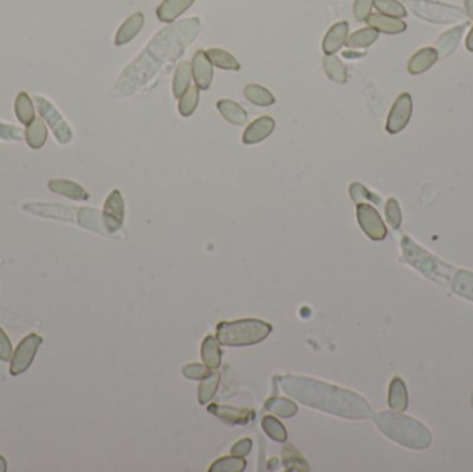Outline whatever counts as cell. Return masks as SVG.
I'll return each instance as SVG.
<instances>
[{
    "label": "cell",
    "mask_w": 473,
    "mask_h": 472,
    "mask_svg": "<svg viewBox=\"0 0 473 472\" xmlns=\"http://www.w3.org/2000/svg\"><path fill=\"white\" fill-rule=\"evenodd\" d=\"M202 24L198 17L187 19L161 29L143 53L124 70L114 88L118 95L133 93L146 85L165 63H174L198 36Z\"/></svg>",
    "instance_id": "cell-1"
},
{
    "label": "cell",
    "mask_w": 473,
    "mask_h": 472,
    "mask_svg": "<svg viewBox=\"0 0 473 472\" xmlns=\"http://www.w3.org/2000/svg\"><path fill=\"white\" fill-rule=\"evenodd\" d=\"M282 391L304 406L348 420H367L373 409L367 400L356 392L317 379L300 375L280 378Z\"/></svg>",
    "instance_id": "cell-2"
},
{
    "label": "cell",
    "mask_w": 473,
    "mask_h": 472,
    "mask_svg": "<svg viewBox=\"0 0 473 472\" xmlns=\"http://www.w3.org/2000/svg\"><path fill=\"white\" fill-rule=\"evenodd\" d=\"M376 428L400 446L425 450L432 445V434L422 423L398 411H382L373 416Z\"/></svg>",
    "instance_id": "cell-3"
},
{
    "label": "cell",
    "mask_w": 473,
    "mask_h": 472,
    "mask_svg": "<svg viewBox=\"0 0 473 472\" xmlns=\"http://www.w3.org/2000/svg\"><path fill=\"white\" fill-rule=\"evenodd\" d=\"M272 330L270 324L257 319L222 322L216 327V338L224 347H249L265 341Z\"/></svg>",
    "instance_id": "cell-4"
},
{
    "label": "cell",
    "mask_w": 473,
    "mask_h": 472,
    "mask_svg": "<svg viewBox=\"0 0 473 472\" xmlns=\"http://www.w3.org/2000/svg\"><path fill=\"white\" fill-rule=\"evenodd\" d=\"M407 6L418 19L432 24H454L465 16L461 7L436 0H408Z\"/></svg>",
    "instance_id": "cell-5"
},
{
    "label": "cell",
    "mask_w": 473,
    "mask_h": 472,
    "mask_svg": "<svg viewBox=\"0 0 473 472\" xmlns=\"http://www.w3.org/2000/svg\"><path fill=\"white\" fill-rule=\"evenodd\" d=\"M401 249L403 256L407 263H410L414 269H417L420 273L426 276L432 280H446L448 278L446 273L443 272V263H440L435 256H432L429 252L417 246L411 238L404 236L401 238Z\"/></svg>",
    "instance_id": "cell-6"
},
{
    "label": "cell",
    "mask_w": 473,
    "mask_h": 472,
    "mask_svg": "<svg viewBox=\"0 0 473 472\" xmlns=\"http://www.w3.org/2000/svg\"><path fill=\"white\" fill-rule=\"evenodd\" d=\"M33 101L38 107L41 117L45 120L46 124L49 125L51 132L54 133L57 142L60 145H68L73 139V130L67 124V121L63 118V115L58 112V110L50 103L49 100L42 96H35Z\"/></svg>",
    "instance_id": "cell-7"
},
{
    "label": "cell",
    "mask_w": 473,
    "mask_h": 472,
    "mask_svg": "<svg viewBox=\"0 0 473 472\" xmlns=\"http://www.w3.org/2000/svg\"><path fill=\"white\" fill-rule=\"evenodd\" d=\"M42 344H43V338L38 334H31V335L25 337L24 340L18 344L16 352L13 353L10 370H9L13 377L24 374L32 366L36 352Z\"/></svg>",
    "instance_id": "cell-8"
},
{
    "label": "cell",
    "mask_w": 473,
    "mask_h": 472,
    "mask_svg": "<svg viewBox=\"0 0 473 472\" xmlns=\"http://www.w3.org/2000/svg\"><path fill=\"white\" fill-rule=\"evenodd\" d=\"M357 221L363 231L373 240L382 241L388 236V229L379 212L368 204H357Z\"/></svg>",
    "instance_id": "cell-9"
},
{
    "label": "cell",
    "mask_w": 473,
    "mask_h": 472,
    "mask_svg": "<svg viewBox=\"0 0 473 472\" xmlns=\"http://www.w3.org/2000/svg\"><path fill=\"white\" fill-rule=\"evenodd\" d=\"M101 216H102V226H104L105 233L115 234L122 227L124 218V204L119 190H114L107 197Z\"/></svg>",
    "instance_id": "cell-10"
},
{
    "label": "cell",
    "mask_w": 473,
    "mask_h": 472,
    "mask_svg": "<svg viewBox=\"0 0 473 472\" xmlns=\"http://www.w3.org/2000/svg\"><path fill=\"white\" fill-rule=\"evenodd\" d=\"M411 115H413V98L410 93H401L393 103V107L389 112L386 121V130L390 135H396L398 132H401L410 122Z\"/></svg>",
    "instance_id": "cell-11"
},
{
    "label": "cell",
    "mask_w": 473,
    "mask_h": 472,
    "mask_svg": "<svg viewBox=\"0 0 473 472\" xmlns=\"http://www.w3.org/2000/svg\"><path fill=\"white\" fill-rule=\"evenodd\" d=\"M191 73L196 80V85L201 90H208L213 80V64L209 60L206 51L198 50L191 63Z\"/></svg>",
    "instance_id": "cell-12"
},
{
    "label": "cell",
    "mask_w": 473,
    "mask_h": 472,
    "mask_svg": "<svg viewBox=\"0 0 473 472\" xmlns=\"http://www.w3.org/2000/svg\"><path fill=\"white\" fill-rule=\"evenodd\" d=\"M208 411L222 421L231 425H244L253 420L255 413L249 409H235L230 406H222V404H211Z\"/></svg>",
    "instance_id": "cell-13"
},
{
    "label": "cell",
    "mask_w": 473,
    "mask_h": 472,
    "mask_svg": "<svg viewBox=\"0 0 473 472\" xmlns=\"http://www.w3.org/2000/svg\"><path fill=\"white\" fill-rule=\"evenodd\" d=\"M275 129V121L272 117H260L248 125L243 135L244 145L250 146L266 140Z\"/></svg>",
    "instance_id": "cell-14"
},
{
    "label": "cell",
    "mask_w": 473,
    "mask_h": 472,
    "mask_svg": "<svg viewBox=\"0 0 473 472\" xmlns=\"http://www.w3.org/2000/svg\"><path fill=\"white\" fill-rule=\"evenodd\" d=\"M469 25L468 21L462 23V24L452 26L451 29H448L446 32H443L437 41H436V51L439 54L440 58H447L450 54L454 53V50L458 48L461 38L464 35V31L467 29V26Z\"/></svg>",
    "instance_id": "cell-15"
},
{
    "label": "cell",
    "mask_w": 473,
    "mask_h": 472,
    "mask_svg": "<svg viewBox=\"0 0 473 472\" xmlns=\"http://www.w3.org/2000/svg\"><path fill=\"white\" fill-rule=\"evenodd\" d=\"M349 35V24L346 21H341L332 25L325 33L323 41V50L326 56H332L342 49L346 43Z\"/></svg>",
    "instance_id": "cell-16"
},
{
    "label": "cell",
    "mask_w": 473,
    "mask_h": 472,
    "mask_svg": "<svg viewBox=\"0 0 473 472\" xmlns=\"http://www.w3.org/2000/svg\"><path fill=\"white\" fill-rule=\"evenodd\" d=\"M196 0H164L156 9V17L159 21L172 24L181 14H184Z\"/></svg>",
    "instance_id": "cell-17"
},
{
    "label": "cell",
    "mask_w": 473,
    "mask_h": 472,
    "mask_svg": "<svg viewBox=\"0 0 473 472\" xmlns=\"http://www.w3.org/2000/svg\"><path fill=\"white\" fill-rule=\"evenodd\" d=\"M366 23L368 24V26L376 29L378 32L388 33V35H398L407 29V24L403 20L396 19V17H390V16H385L381 13H376V14L371 13L367 17Z\"/></svg>",
    "instance_id": "cell-18"
},
{
    "label": "cell",
    "mask_w": 473,
    "mask_h": 472,
    "mask_svg": "<svg viewBox=\"0 0 473 472\" xmlns=\"http://www.w3.org/2000/svg\"><path fill=\"white\" fill-rule=\"evenodd\" d=\"M144 26V16L142 13H134L129 19H126L124 24L119 26L117 35H115V45L124 46L133 41L143 29Z\"/></svg>",
    "instance_id": "cell-19"
},
{
    "label": "cell",
    "mask_w": 473,
    "mask_h": 472,
    "mask_svg": "<svg viewBox=\"0 0 473 472\" xmlns=\"http://www.w3.org/2000/svg\"><path fill=\"white\" fill-rule=\"evenodd\" d=\"M439 60V54L433 48H423L418 50L408 61L407 70L411 75H420L426 73L435 63Z\"/></svg>",
    "instance_id": "cell-20"
},
{
    "label": "cell",
    "mask_w": 473,
    "mask_h": 472,
    "mask_svg": "<svg viewBox=\"0 0 473 472\" xmlns=\"http://www.w3.org/2000/svg\"><path fill=\"white\" fill-rule=\"evenodd\" d=\"M50 192L60 194L63 197L74 199V201H87L89 199V193L79 186L78 183H74L71 180H64V179H55L49 182Z\"/></svg>",
    "instance_id": "cell-21"
},
{
    "label": "cell",
    "mask_w": 473,
    "mask_h": 472,
    "mask_svg": "<svg viewBox=\"0 0 473 472\" xmlns=\"http://www.w3.org/2000/svg\"><path fill=\"white\" fill-rule=\"evenodd\" d=\"M389 407L393 411L403 413L408 409V391L405 382L400 378L395 377L389 385V397H388Z\"/></svg>",
    "instance_id": "cell-22"
},
{
    "label": "cell",
    "mask_w": 473,
    "mask_h": 472,
    "mask_svg": "<svg viewBox=\"0 0 473 472\" xmlns=\"http://www.w3.org/2000/svg\"><path fill=\"white\" fill-rule=\"evenodd\" d=\"M218 110L227 122L233 125H245L248 122L247 111L233 100H219Z\"/></svg>",
    "instance_id": "cell-23"
},
{
    "label": "cell",
    "mask_w": 473,
    "mask_h": 472,
    "mask_svg": "<svg viewBox=\"0 0 473 472\" xmlns=\"http://www.w3.org/2000/svg\"><path fill=\"white\" fill-rule=\"evenodd\" d=\"M201 357L203 360V365L209 369H218L222 363V350L219 347L218 338L213 335H208L201 347Z\"/></svg>",
    "instance_id": "cell-24"
},
{
    "label": "cell",
    "mask_w": 473,
    "mask_h": 472,
    "mask_svg": "<svg viewBox=\"0 0 473 472\" xmlns=\"http://www.w3.org/2000/svg\"><path fill=\"white\" fill-rule=\"evenodd\" d=\"M25 140L31 149H42L48 140V129L43 120L35 118L29 125H26Z\"/></svg>",
    "instance_id": "cell-25"
},
{
    "label": "cell",
    "mask_w": 473,
    "mask_h": 472,
    "mask_svg": "<svg viewBox=\"0 0 473 472\" xmlns=\"http://www.w3.org/2000/svg\"><path fill=\"white\" fill-rule=\"evenodd\" d=\"M324 73L326 76L336 83H346L348 82V68L336 56H325L323 60Z\"/></svg>",
    "instance_id": "cell-26"
},
{
    "label": "cell",
    "mask_w": 473,
    "mask_h": 472,
    "mask_svg": "<svg viewBox=\"0 0 473 472\" xmlns=\"http://www.w3.org/2000/svg\"><path fill=\"white\" fill-rule=\"evenodd\" d=\"M191 64L188 61H181L176 71H174V98L180 99L186 90L190 88V82H191Z\"/></svg>",
    "instance_id": "cell-27"
},
{
    "label": "cell",
    "mask_w": 473,
    "mask_h": 472,
    "mask_svg": "<svg viewBox=\"0 0 473 472\" xmlns=\"http://www.w3.org/2000/svg\"><path fill=\"white\" fill-rule=\"evenodd\" d=\"M206 54H208L209 60L212 61V64L220 70H225V71H240L241 70V64L237 61V58L225 50L215 48V49L206 50Z\"/></svg>",
    "instance_id": "cell-28"
},
{
    "label": "cell",
    "mask_w": 473,
    "mask_h": 472,
    "mask_svg": "<svg viewBox=\"0 0 473 472\" xmlns=\"http://www.w3.org/2000/svg\"><path fill=\"white\" fill-rule=\"evenodd\" d=\"M378 36H379V32L376 29H373L371 26L363 28L349 36L346 46L349 49L353 50L366 49L376 42Z\"/></svg>",
    "instance_id": "cell-29"
},
{
    "label": "cell",
    "mask_w": 473,
    "mask_h": 472,
    "mask_svg": "<svg viewBox=\"0 0 473 472\" xmlns=\"http://www.w3.org/2000/svg\"><path fill=\"white\" fill-rule=\"evenodd\" d=\"M14 111L18 122L21 125L26 126L35 120V107L26 92L18 93L14 103Z\"/></svg>",
    "instance_id": "cell-30"
},
{
    "label": "cell",
    "mask_w": 473,
    "mask_h": 472,
    "mask_svg": "<svg viewBox=\"0 0 473 472\" xmlns=\"http://www.w3.org/2000/svg\"><path fill=\"white\" fill-rule=\"evenodd\" d=\"M266 410L273 413L275 416L281 417V419H291L298 413V406L289 400V399L284 398H272L269 399L265 404Z\"/></svg>",
    "instance_id": "cell-31"
},
{
    "label": "cell",
    "mask_w": 473,
    "mask_h": 472,
    "mask_svg": "<svg viewBox=\"0 0 473 472\" xmlns=\"http://www.w3.org/2000/svg\"><path fill=\"white\" fill-rule=\"evenodd\" d=\"M452 291L462 297L473 302V273L468 271H459L457 272L452 278Z\"/></svg>",
    "instance_id": "cell-32"
},
{
    "label": "cell",
    "mask_w": 473,
    "mask_h": 472,
    "mask_svg": "<svg viewBox=\"0 0 473 472\" xmlns=\"http://www.w3.org/2000/svg\"><path fill=\"white\" fill-rule=\"evenodd\" d=\"M78 224L85 229H89L100 234H102L105 231L104 226H102V216L97 209H92V208L78 209Z\"/></svg>",
    "instance_id": "cell-33"
},
{
    "label": "cell",
    "mask_w": 473,
    "mask_h": 472,
    "mask_svg": "<svg viewBox=\"0 0 473 472\" xmlns=\"http://www.w3.org/2000/svg\"><path fill=\"white\" fill-rule=\"evenodd\" d=\"M244 95L248 101L259 107H269L275 103V98L272 92L259 85H248L244 89Z\"/></svg>",
    "instance_id": "cell-34"
},
{
    "label": "cell",
    "mask_w": 473,
    "mask_h": 472,
    "mask_svg": "<svg viewBox=\"0 0 473 472\" xmlns=\"http://www.w3.org/2000/svg\"><path fill=\"white\" fill-rule=\"evenodd\" d=\"M220 382V374L211 373L205 377L201 382L198 388V402L201 404L208 403L211 399L215 397Z\"/></svg>",
    "instance_id": "cell-35"
},
{
    "label": "cell",
    "mask_w": 473,
    "mask_h": 472,
    "mask_svg": "<svg viewBox=\"0 0 473 472\" xmlns=\"http://www.w3.org/2000/svg\"><path fill=\"white\" fill-rule=\"evenodd\" d=\"M199 101L198 86H190L179 101V112L181 117H190L194 114Z\"/></svg>",
    "instance_id": "cell-36"
},
{
    "label": "cell",
    "mask_w": 473,
    "mask_h": 472,
    "mask_svg": "<svg viewBox=\"0 0 473 472\" xmlns=\"http://www.w3.org/2000/svg\"><path fill=\"white\" fill-rule=\"evenodd\" d=\"M247 467V463L243 457L237 456H230V457H223L215 461L209 471L211 472H243Z\"/></svg>",
    "instance_id": "cell-37"
},
{
    "label": "cell",
    "mask_w": 473,
    "mask_h": 472,
    "mask_svg": "<svg viewBox=\"0 0 473 472\" xmlns=\"http://www.w3.org/2000/svg\"><path fill=\"white\" fill-rule=\"evenodd\" d=\"M282 463L287 471H309L307 463L300 456L298 450L292 446H287L282 451Z\"/></svg>",
    "instance_id": "cell-38"
},
{
    "label": "cell",
    "mask_w": 473,
    "mask_h": 472,
    "mask_svg": "<svg viewBox=\"0 0 473 472\" xmlns=\"http://www.w3.org/2000/svg\"><path fill=\"white\" fill-rule=\"evenodd\" d=\"M262 428L263 431L267 434L269 438H272L275 442L284 444L288 438L287 431L284 428V425L280 423L277 419H274L272 416H266L262 420Z\"/></svg>",
    "instance_id": "cell-39"
},
{
    "label": "cell",
    "mask_w": 473,
    "mask_h": 472,
    "mask_svg": "<svg viewBox=\"0 0 473 472\" xmlns=\"http://www.w3.org/2000/svg\"><path fill=\"white\" fill-rule=\"evenodd\" d=\"M373 6L376 7V10L381 14L396 17V19H404L408 14L407 9L398 0H376Z\"/></svg>",
    "instance_id": "cell-40"
},
{
    "label": "cell",
    "mask_w": 473,
    "mask_h": 472,
    "mask_svg": "<svg viewBox=\"0 0 473 472\" xmlns=\"http://www.w3.org/2000/svg\"><path fill=\"white\" fill-rule=\"evenodd\" d=\"M350 197L356 202V204H361L363 201H371L373 204H381V199L371 193L368 189H366L363 184L360 183H353L350 186Z\"/></svg>",
    "instance_id": "cell-41"
},
{
    "label": "cell",
    "mask_w": 473,
    "mask_h": 472,
    "mask_svg": "<svg viewBox=\"0 0 473 472\" xmlns=\"http://www.w3.org/2000/svg\"><path fill=\"white\" fill-rule=\"evenodd\" d=\"M385 214H386V219H388V224H390V227L398 230L401 226V211H400L398 199H388L386 206H385Z\"/></svg>",
    "instance_id": "cell-42"
},
{
    "label": "cell",
    "mask_w": 473,
    "mask_h": 472,
    "mask_svg": "<svg viewBox=\"0 0 473 472\" xmlns=\"http://www.w3.org/2000/svg\"><path fill=\"white\" fill-rule=\"evenodd\" d=\"M376 0H354L353 13L357 21H366L367 17L371 14L373 4Z\"/></svg>",
    "instance_id": "cell-43"
},
{
    "label": "cell",
    "mask_w": 473,
    "mask_h": 472,
    "mask_svg": "<svg viewBox=\"0 0 473 472\" xmlns=\"http://www.w3.org/2000/svg\"><path fill=\"white\" fill-rule=\"evenodd\" d=\"M24 137L25 133L21 129L11 126V125L0 124V139L1 140L18 142V140H23Z\"/></svg>",
    "instance_id": "cell-44"
},
{
    "label": "cell",
    "mask_w": 473,
    "mask_h": 472,
    "mask_svg": "<svg viewBox=\"0 0 473 472\" xmlns=\"http://www.w3.org/2000/svg\"><path fill=\"white\" fill-rule=\"evenodd\" d=\"M211 374L209 367L202 366V365H187L183 369V375L188 379H203Z\"/></svg>",
    "instance_id": "cell-45"
},
{
    "label": "cell",
    "mask_w": 473,
    "mask_h": 472,
    "mask_svg": "<svg viewBox=\"0 0 473 472\" xmlns=\"http://www.w3.org/2000/svg\"><path fill=\"white\" fill-rule=\"evenodd\" d=\"M13 357V347L10 338L6 335L3 328L0 327V360L9 362Z\"/></svg>",
    "instance_id": "cell-46"
},
{
    "label": "cell",
    "mask_w": 473,
    "mask_h": 472,
    "mask_svg": "<svg viewBox=\"0 0 473 472\" xmlns=\"http://www.w3.org/2000/svg\"><path fill=\"white\" fill-rule=\"evenodd\" d=\"M252 449V441L250 439H241L240 442H237L233 448H231V456H237V457H245L248 456L249 451Z\"/></svg>",
    "instance_id": "cell-47"
},
{
    "label": "cell",
    "mask_w": 473,
    "mask_h": 472,
    "mask_svg": "<svg viewBox=\"0 0 473 472\" xmlns=\"http://www.w3.org/2000/svg\"><path fill=\"white\" fill-rule=\"evenodd\" d=\"M465 14L473 20V0H465Z\"/></svg>",
    "instance_id": "cell-48"
},
{
    "label": "cell",
    "mask_w": 473,
    "mask_h": 472,
    "mask_svg": "<svg viewBox=\"0 0 473 472\" xmlns=\"http://www.w3.org/2000/svg\"><path fill=\"white\" fill-rule=\"evenodd\" d=\"M465 45H467V49L469 50L471 53H473V26L472 29H471V32L468 33V38H467Z\"/></svg>",
    "instance_id": "cell-49"
},
{
    "label": "cell",
    "mask_w": 473,
    "mask_h": 472,
    "mask_svg": "<svg viewBox=\"0 0 473 472\" xmlns=\"http://www.w3.org/2000/svg\"><path fill=\"white\" fill-rule=\"evenodd\" d=\"M7 470V463L3 456H0V472H4Z\"/></svg>",
    "instance_id": "cell-50"
},
{
    "label": "cell",
    "mask_w": 473,
    "mask_h": 472,
    "mask_svg": "<svg viewBox=\"0 0 473 472\" xmlns=\"http://www.w3.org/2000/svg\"><path fill=\"white\" fill-rule=\"evenodd\" d=\"M472 404H473V398H472Z\"/></svg>",
    "instance_id": "cell-51"
}]
</instances>
